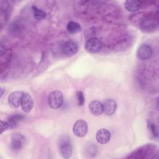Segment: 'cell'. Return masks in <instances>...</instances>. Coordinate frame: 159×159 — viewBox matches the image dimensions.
Wrapping results in <instances>:
<instances>
[{
  "label": "cell",
  "mask_w": 159,
  "mask_h": 159,
  "mask_svg": "<svg viewBox=\"0 0 159 159\" xmlns=\"http://www.w3.org/2000/svg\"><path fill=\"white\" fill-rule=\"evenodd\" d=\"M59 150L60 153L63 158H69L71 157L73 148L71 140L69 137L64 136L60 140Z\"/></svg>",
  "instance_id": "obj_1"
},
{
  "label": "cell",
  "mask_w": 159,
  "mask_h": 159,
  "mask_svg": "<svg viewBox=\"0 0 159 159\" xmlns=\"http://www.w3.org/2000/svg\"><path fill=\"white\" fill-rule=\"evenodd\" d=\"M63 101V94L59 91H52L48 96V102L52 109H58L61 106Z\"/></svg>",
  "instance_id": "obj_2"
},
{
  "label": "cell",
  "mask_w": 159,
  "mask_h": 159,
  "mask_svg": "<svg viewBox=\"0 0 159 159\" xmlns=\"http://www.w3.org/2000/svg\"><path fill=\"white\" fill-rule=\"evenodd\" d=\"M102 47V43L101 40L96 37H93L86 41L84 44L85 50L91 53L99 52Z\"/></svg>",
  "instance_id": "obj_3"
},
{
  "label": "cell",
  "mask_w": 159,
  "mask_h": 159,
  "mask_svg": "<svg viewBox=\"0 0 159 159\" xmlns=\"http://www.w3.org/2000/svg\"><path fill=\"white\" fill-rule=\"evenodd\" d=\"M154 146L152 145H145L136 150H135L130 158H150V155L154 154Z\"/></svg>",
  "instance_id": "obj_4"
},
{
  "label": "cell",
  "mask_w": 159,
  "mask_h": 159,
  "mask_svg": "<svg viewBox=\"0 0 159 159\" xmlns=\"http://www.w3.org/2000/svg\"><path fill=\"white\" fill-rule=\"evenodd\" d=\"M73 132L78 137L85 136L88 132V124L84 120H78L73 127Z\"/></svg>",
  "instance_id": "obj_5"
},
{
  "label": "cell",
  "mask_w": 159,
  "mask_h": 159,
  "mask_svg": "<svg viewBox=\"0 0 159 159\" xmlns=\"http://www.w3.org/2000/svg\"><path fill=\"white\" fill-rule=\"evenodd\" d=\"M25 137L20 134H14L11 137V147L14 151H19L25 144Z\"/></svg>",
  "instance_id": "obj_6"
},
{
  "label": "cell",
  "mask_w": 159,
  "mask_h": 159,
  "mask_svg": "<svg viewBox=\"0 0 159 159\" xmlns=\"http://www.w3.org/2000/svg\"><path fill=\"white\" fill-rule=\"evenodd\" d=\"M158 26V21L153 17H148L144 18L140 23V28L144 32H152Z\"/></svg>",
  "instance_id": "obj_7"
},
{
  "label": "cell",
  "mask_w": 159,
  "mask_h": 159,
  "mask_svg": "<svg viewBox=\"0 0 159 159\" xmlns=\"http://www.w3.org/2000/svg\"><path fill=\"white\" fill-rule=\"evenodd\" d=\"M63 53L66 57H71L75 55L78 50V45L76 42L72 40L67 41L63 47Z\"/></svg>",
  "instance_id": "obj_8"
},
{
  "label": "cell",
  "mask_w": 159,
  "mask_h": 159,
  "mask_svg": "<svg viewBox=\"0 0 159 159\" xmlns=\"http://www.w3.org/2000/svg\"><path fill=\"white\" fill-rule=\"evenodd\" d=\"M20 106L22 111L25 112H29L34 106V101L32 96L27 93H24L21 102Z\"/></svg>",
  "instance_id": "obj_9"
},
{
  "label": "cell",
  "mask_w": 159,
  "mask_h": 159,
  "mask_svg": "<svg viewBox=\"0 0 159 159\" xmlns=\"http://www.w3.org/2000/svg\"><path fill=\"white\" fill-rule=\"evenodd\" d=\"M24 92L16 91L11 93L8 96V103L12 107H18L20 105Z\"/></svg>",
  "instance_id": "obj_10"
},
{
  "label": "cell",
  "mask_w": 159,
  "mask_h": 159,
  "mask_svg": "<svg viewBox=\"0 0 159 159\" xmlns=\"http://www.w3.org/2000/svg\"><path fill=\"white\" fill-rule=\"evenodd\" d=\"M152 55V49L151 47L147 44H142L138 48L137 56L141 60H147L151 57Z\"/></svg>",
  "instance_id": "obj_11"
},
{
  "label": "cell",
  "mask_w": 159,
  "mask_h": 159,
  "mask_svg": "<svg viewBox=\"0 0 159 159\" xmlns=\"http://www.w3.org/2000/svg\"><path fill=\"white\" fill-rule=\"evenodd\" d=\"M96 139L99 144H106L111 139V133L106 129H101L97 131Z\"/></svg>",
  "instance_id": "obj_12"
},
{
  "label": "cell",
  "mask_w": 159,
  "mask_h": 159,
  "mask_svg": "<svg viewBox=\"0 0 159 159\" xmlns=\"http://www.w3.org/2000/svg\"><path fill=\"white\" fill-rule=\"evenodd\" d=\"M104 112L107 116H111L114 114L117 109L116 102L112 99H107L103 103Z\"/></svg>",
  "instance_id": "obj_13"
},
{
  "label": "cell",
  "mask_w": 159,
  "mask_h": 159,
  "mask_svg": "<svg viewBox=\"0 0 159 159\" xmlns=\"http://www.w3.org/2000/svg\"><path fill=\"white\" fill-rule=\"evenodd\" d=\"M89 109L94 116L101 115L104 112L103 104L98 100L93 101L89 104Z\"/></svg>",
  "instance_id": "obj_14"
},
{
  "label": "cell",
  "mask_w": 159,
  "mask_h": 159,
  "mask_svg": "<svg viewBox=\"0 0 159 159\" xmlns=\"http://www.w3.org/2000/svg\"><path fill=\"white\" fill-rule=\"evenodd\" d=\"M24 118V116L20 114H15L11 116L7 121L9 125V129H12L17 127L18 124L21 122Z\"/></svg>",
  "instance_id": "obj_15"
},
{
  "label": "cell",
  "mask_w": 159,
  "mask_h": 159,
  "mask_svg": "<svg viewBox=\"0 0 159 159\" xmlns=\"http://www.w3.org/2000/svg\"><path fill=\"white\" fill-rule=\"evenodd\" d=\"M142 5V2L137 0H127L124 4L125 9L130 12H135L139 10Z\"/></svg>",
  "instance_id": "obj_16"
},
{
  "label": "cell",
  "mask_w": 159,
  "mask_h": 159,
  "mask_svg": "<svg viewBox=\"0 0 159 159\" xmlns=\"http://www.w3.org/2000/svg\"><path fill=\"white\" fill-rule=\"evenodd\" d=\"M67 30L71 34H75L81 32V27L80 24L74 22V21H70L66 26Z\"/></svg>",
  "instance_id": "obj_17"
},
{
  "label": "cell",
  "mask_w": 159,
  "mask_h": 159,
  "mask_svg": "<svg viewBox=\"0 0 159 159\" xmlns=\"http://www.w3.org/2000/svg\"><path fill=\"white\" fill-rule=\"evenodd\" d=\"M32 10L33 12V15L35 19L37 20H41L46 17V13L42 10L39 9L37 6H32Z\"/></svg>",
  "instance_id": "obj_18"
},
{
  "label": "cell",
  "mask_w": 159,
  "mask_h": 159,
  "mask_svg": "<svg viewBox=\"0 0 159 159\" xmlns=\"http://www.w3.org/2000/svg\"><path fill=\"white\" fill-rule=\"evenodd\" d=\"M76 98L78 100V106H82L84 103V94L82 91H78L76 92Z\"/></svg>",
  "instance_id": "obj_19"
},
{
  "label": "cell",
  "mask_w": 159,
  "mask_h": 159,
  "mask_svg": "<svg viewBox=\"0 0 159 159\" xmlns=\"http://www.w3.org/2000/svg\"><path fill=\"white\" fill-rule=\"evenodd\" d=\"M0 126H1V132H0L1 134H2L4 131H6L9 129L8 123L7 122H4L3 120H1Z\"/></svg>",
  "instance_id": "obj_20"
},
{
  "label": "cell",
  "mask_w": 159,
  "mask_h": 159,
  "mask_svg": "<svg viewBox=\"0 0 159 159\" xmlns=\"http://www.w3.org/2000/svg\"><path fill=\"white\" fill-rule=\"evenodd\" d=\"M149 127H150V129L153 137H157L158 136V132H157V129L155 125L153 123H150Z\"/></svg>",
  "instance_id": "obj_21"
},
{
  "label": "cell",
  "mask_w": 159,
  "mask_h": 159,
  "mask_svg": "<svg viewBox=\"0 0 159 159\" xmlns=\"http://www.w3.org/2000/svg\"><path fill=\"white\" fill-rule=\"evenodd\" d=\"M4 52H5V48L2 46V45H1V55H2Z\"/></svg>",
  "instance_id": "obj_22"
}]
</instances>
